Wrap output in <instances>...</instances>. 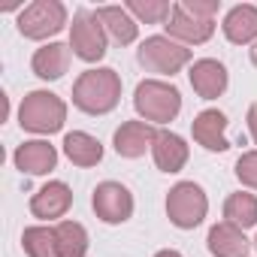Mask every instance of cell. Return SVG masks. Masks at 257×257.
Wrapping results in <instances>:
<instances>
[{"instance_id": "7a4b0ae2", "label": "cell", "mask_w": 257, "mask_h": 257, "mask_svg": "<svg viewBox=\"0 0 257 257\" xmlns=\"http://www.w3.org/2000/svg\"><path fill=\"white\" fill-rule=\"evenodd\" d=\"M67 121V103L52 91H31L19 106V124L31 134H58Z\"/></svg>"}, {"instance_id": "52a82bcc", "label": "cell", "mask_w": 257, "mask_h": 257, "mask_svg": "<svg viewBox=\"0 0 257 257\" xmlns=\"http://www.w3.org/2000/svg\"><path fill=\"white\" fill-rule=\"evenodd\" d=\"M70 49L76 52V58L94 64L106 55V31L100 25V19L88 10H79L73 16V25H70Z\"/></svg>"}, {"instance_id": "8fae6325", "label": "cell", "mask_w": 257, "mask_h": 257, "mask_svg": "<svg viewBox=\"0 0 257 257\" xmlns=\"http://www.w3.org/2000/svg\"><path fill=\"white\" fill-rule=\"evenodd\" d=\"M70 206H73V191H70L64 182H49V185H43V188L34 194V200H31L34 218H43V221L64 218Z\"/></svg>"}, {"instance_id": "603a6c76", "label": "cell", "mask_w": 257, "mask_h": 257, "mask_svg": "<svg viewBox=\"0 0 257 257\" xmlns=\"http://www.w3.org/2000/svg\"><path fill=\"white\" fill-rule=\"evenodd\" d=\"M22 245L28 257H61L55 227H28L22 233Z\"/></svg>"}, {"instance_id": "ac0fdd59", "label": "cell", "mask_w": 257, "mask_h": 257, "mask_svg": "<svg viewBox=\"0 0 257 257\" xmlns=\"http://www.w3.org/2000/svg\"><path fill=\"white\" fill-rule=\"evenodd\" d=\"M94 16L100 19L103 31H106L115 43H121V46L134 43V40H137V34H140V25L134 22V16L127 13L124 7H97V10H94Z\"/></svg>"}, {"instance_id": "30bf717a", "label": "cell", "mask_w": 257, "mask_h": 257, "mask_svg": "<svg viewBox=\"0 0 257 257\" xmlns=\"http://www.w3.org/2000/svg\"><path fill=\"white\" fill-rule=\"evenodd\" d=\"M158 140V131L149 121H124L115 131V152L121 158H143Z\"/></svg>"}, {"instance_id": "2e32d148", "label": "cell", "mask_w": 257, "mask_h": 257, "mask_svg": "<svg viewBox=\"0 0 257 257\" xmlns=\"http://www.w3.org/2000/svg\"><path fill=\"white\" fill-rule=\"evenodd\" d=\"M152 158H155L161 173H179L188 164V146H185V140L179 134L158 131V140L152 146Z\"/></svg>"}, {"instance_id": "44dd1931", "label": "cell", "mask_w": 257, "mask_h": 257, "mask_svg": "<svg viewBox=\"0 0 257 257\" xmlns=\"http://www.w3.org/2000/svg\"><path fill=\"white\" fill-rule=\"evenodd\" d=\"M224 218H227V224H233L239 230L254 227L257 224V197L254 194H245V191L230 194L227 203H224Z\"/></svg>"}, {"instance_id": "d4e9b609", "label": "cell", "mask_w": 257, "mask_h": 257, "mask_svg": "<svg viewBox=\"0 0 257 257\" xmlns=\"http://www.w3.org/2000/svg\"><path fill=\"white\" fill-rule=\"evenodd\" d=\"M236 179L248 188L257 191V152H245L239 161H236Z\"/></svg>"}, {"instance_id": "4fadbf2b", "label": "cell", "mask_w": 257, "mask_h": 257, "mask_svg": "<svg viewBox=\"0 0 257 257\" xmlns=\"http://www.w3.org/2000/svg\"><path fill=\"white\" fill-rule=\"evenodd\" d=\"M13 161H16V167H19L22 173H28V176H43V173H49V170L58 167V152H55V146H49L46 140H31V143H22V146L16 149Z\"/></svg>"}, {"instance_id": "83f0119b", "label": "cell", "mask_w": 257, "mask_h": 257, "mask_svg": "<svg viewBox=\"0 0 257 257\" xmlns=\"http://www.w3.org/2000/svg\"><path fill=\"white\" fill-rule=\"evenodd\" d=\"M155 257H182V254H179V251H173V248H164V251H158Z\"/></svg>"}, {"instance_id": "ba28073f", "label": "cell", "mask_w": 257, "mask_h": 257, "mask_svg": "<svg viewBox=\"0 0 257 257\" xmlns=\"http://www.w3.org/2000/svg\"><path fill=\"white\" fill-rule=\"evenodd\" d=\"M91 206H94V212L103 224H124L134 215V194L121 182H103V185L94 188Z\"/></svg>"}, {"instance_id": "5bb4252c", "label": "cell", "mask_w": 257, "mask_h": 257, "mask_svg": "<svg viewBox=\"0 0 257 257\" xmlns=\"http://www.w3.org/2000/svg\"><path fill=\"white\" fill-rule=\"evenodd\" d=\"M191 131H194V140L203 149H209V152H227L230 149V143L224 137V131H227V115L218 112V109L200 112L194 118V124H191Z\"/></svg>"}, {"instance_id": "f546056e", "label": "cell", "mask_w": 257, "mask_h": 257, "mask_svg": "<svg viewBox=\"0 0 257 257\" xmlns=\"http://www.w3.org/2000/svg\"><path fill=\"white\" fill-rule=\"evenodd\" d=\"M254 248H257V239H254Z\"/></svg>"}, {"instance_id": "9c48e42d", "label": "cell", "mask_w": 257, "mask_h": 257, "mask_svg": "<svg viewBox=\"0 0 257 257\" xmlns=\"http://www.w3.org/2000/svg\"><path fill=\"white\" fill-rule=\"evenodd\" d=\"M167 31L173 40H182L188 46H200L215 34V19H197L182 4H173V16L167 22Z\"/></svg>"}, {"instance_id": "7402d4cb", "label": "cell", "mask_w": 257, "mask_h": 257, "mask_svg": "<svg viewBox=\"0 0 257 257\" xmlns=\"http://www.w3.org/2000/svg\"><path fill=\"white\" fill-rule=\"evenodd\" d=\"M58 254L61 257H85L88 254V230L79 221H61L55 227Z\"/></svg>"}, {"instance_id": "f1b7e54d", "label": "cell", "mask_w": 257, "mask_h": 257, "mask_svg": "<svg viewBox=\"0 0 257 257\" xmlns=\"http://www.w3.org/2000/svg\"><path fill=\"white\" fill-rule=\"evenodd\" d=\"M251 61H254V67H257V43H254V49H251Z\"/></svg>"}, {"instance_id": "e0dca14e", "label": "cell", "mask_w": 257, "mask_h": 257, "mask_svg": "<svg viewBox=\"0 0 257 257\" xmlns=\"http://www.w3.org/2000/svg\"><path fill=\"white\" fill-rule=\"evenodd\" d=\"M224 37L236 46H245V43H254L257 40V7L251 4H239L227 13L224 19Z\"/></svg>"}, {"instance_id": "5b68a950", "label": "cell", "mask_w": 257, "mask_h": 257, "mask_svg": "<svg viewBox=\"0 0 257 257\" xmlns=\"http://www.w3.org/2000/svg\"><path fill=\"white\" fill-rule=\"evenodd\" d=\"M67 25V7L58 0H34L19 16V34L28 40H49Z\"/></svg>"}, {"instance_id": "277c9868", "label": "cell", "mask_w": 257, "mask_h": 257, "mask_svg": "<svg viewBox=\"0 0 257 257\" xmlns=\"http://www.w3.org/2000/svg\"><path fill=\"white\" fill-rule=\"evenodd\" d=\"M209 212V200L206 191L194 182H179L176 188H170L167 194V215L179 230H194L197 224H203Z\"/></svg>"}, {"instance_id": "ffe728a7", "label": "cell", "mask_w": 257, "mask_h": 257, "mask_svg": "<svg viewBox=\"0 0 257 257\" xmlns=\"http://www.w3.org/2000/svg\"><path fill=\"white\" fill-rule=\"evenodd\" d=\"M64 155L76 164V167H97L103 161V146L100 140H94L91 134L73 131L64 137Z\"/></svg>"}, {"instance_id": "4316f807", "label": "cell", "mask_w": 257, "mask_h": 257, "mask_svg": "<svg viewBox=\"0 0 257 257\" xmlns=\"http://www.w3.org/2000/svg\"><path fill=\"white\" fill-rule=\"evenodd\" d=\"M248 134L257 143V103H251V109H248Z\"/></svg>"}, {"instance_id": "7c38bea8", "label": "cell", "mask_w": 257, "mask_h": 257, "mask_svg": "<svg viewBox=\"0 0 257 257\" xmlns=\"http://www.w3.org/2000/svg\"><path fill=\"white\" fill-rule=\"evenodd\" d=\"M191 85H194V91L203 97V100H215V97H221L224 91H227V70H224V64H218L215 58H200V61H194V67H191Z\"/></svg>"}, {"instance_id": "484cf974", "label": "cell", "mask_w": 257, "mask_h": 257, "mask_svg": "<svg viewBox=\"0 0 257 257\" xmlns=\"http://www.w3.org/2000/svg\"><path fill=\"white\" fill-rule=\"evenodd\" d=\"M191 16H197V19H215L218 16V0H185L182 4Z\"/></svg>"}, {"instance_id": "9a60e30c", "label": "cell", "mask_w": 257, "mask_h": 257, "mask_svg": "<svg viewBox=\"0 0 257 257\" xmlns=\"http://www.w3.org/2000/svg\"><path fill=\"white\" fill-rule=\"evenodd\" d=\"M206 242H209V251L215 257H248V251H251V242L245 239V230H239L227 221L215 224L209 230Z\"/></svg>"}, {"instance_id": "cb8c5ba5", "label": "cell", "mask_w": 257, "mask_h": 257, "mask_svg": "<svg viewBox=\"0 0 257 257\" xmlns=\"http://www.w3.org/2000/svg\"><path fill=\"white\" fill-rule=\"evenodd\" d=\"M124 10L146 25H161V22H170L173 16V4H167V0H131Z\"/></svg>"}, {"instance_id": "8992f818", "label": "cell", "mask_w": 257, "mask_h": 257, "mask_svg": "<svg viewBox=\"0 0 257 257\" xmlns=\"http://www.w3.org/2000/svg\"><path fill=\"white\" fill-rule=\"evenodd\" d=\"M137 61L152 70V73H161V76H173L179 73L188 61H191V49H185L182 43H173L170 37H149L140 52H137Z\"/></svg>"}, {"instance_id": "d6986e66", "label": "cell", "mask_w": 257, "mask_h": 257, "mask_svg": "<svg viewBox=\"0 0 257 257\" xmlns=\"http://www.w3.org/2000/svg\"><path fill=\"white\" fill-rule=\"evenodd\" d=\"M31 67H34V73H37L40 79H46V82L61 79V76L67 73V67H70V46H64V43H49V46L37 49Z\"/></svg>"}, {"instance_id": "6da1fadb", "label": "cell", "mask_w": 257, "mask_h": 257, "mask_svg": "<svg viewBox=\"0 0 257 257\" xmlns=\"http://www.w3.org/2000/svg\"><path fill=\"white\" fill-rule=\"evenodd\" d=\"M118 100H121V79L109 67L88 70L73 85V103L88 115H106L118 106Z\"/></svg>"}, {"instance_id": "3957f363", "label": "cell", "mask_w": 257, "mask_h": 257, "mask_svg": "<svg viewBox=\"0 0 257 257\" xmlns=\"http://www.w3.org/2000/svg\"><path fill=\"white\" fill-rule=\"evenodd\" d=\"M134 106L137 112L152 121V124H167L173 121L179 112H182V94L176 85L170 82H161V79H146L137 85V94H134Z\"/></svg>"}]
</instances>
